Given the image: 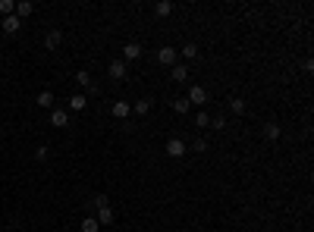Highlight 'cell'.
I'll use <instances>...</instances> for the list:
<instances>
[{"label":"cell","mask_w":314,"mask_h":232,"mask_svg":"<svg viewBox=\"0 0 314 232\" xmlns=\"http://www.w3.org/2000/svg\"><path fill=\"white\" fill-rule=\"evenodd\" d=\"M154 13L160 16V19H164V16H170V13H173V3H170V0H160V3L154 6Z\"/></svg>","instance_id":"19"},{"label":"cell","mask_w":314,"mask_h":232,"mask_svg":"<svg viewBox=\"0 0 314 232\" xmlns=\"http://www.w3.org/2000/svg\"><path fill=\"white\" fill-rule=\"evenodd\" d=\"M35 104H38L41 110H54V91H47V88H44V91H41L38 98H35Z\"/></svg>","instance_id":"11"},{"label":"cell","mask_w":314,"mask_h":232,"mask_svg":"<svg viewBox=\"0 0 314 232\" xmlns=\"http://www.w3.org/2000/svg\"><path fill=\"white\" fill-rule=\"evenodd\" d=\"M192 151H195V154H205V151H208V141H205V138H195Z\"/></svg>","instance_id":"27"},{"label":"cell","mask_w":314,"mask_h":232,"mask_svg":"<svg viewBox=\"0 0 314 232\" xmlns=\"http://www.w3.org/2000/svg\"><path fill=\"white\" fill-rule=\"evenodd\" d=\"M60 41H63V32L60 29H50L47 35H44V50H57V47H60Z\"/></svg>","instance_id":"5"},{"label":"cell","mask_w":314,"mask_h":232,"mask_svg":"<svg viewBox=\"0 0 314 232\" xmlns=\"http://www.w3.org/2000/svg\"><path fill=\"white\" fill-rule=\"evenodd\" d=\"M85 104H88V98H85V94H72V98H70V110H72V113L85 110Z\"/></svg>","instance_id":"16"},{"label":"cell","mask_w":314,"mask_h":232,"mask_svg":"<svg viewBox=\"0 0 314 232\" xmlns=\"http://www.w3.org/2000/svg\"><path fill=\"white\" fill-rule=\"evenodd\" d=\"M185 100L195 104V107H205V104H208V91L201 88V85H192V88H189V98H185Z\"/></svg>","instance_id":"2"},{"label":"cell","mask_w":314,"mask_h":232,"mask_svg":"<svg viewBox=\"0 0 314 232\" xmlns=\"http://www.w3.org/2000/svg\"><path fill=\"white\" fill-rule=\"evenodd\" d=\"M176 60H179V50H176V47H160L157 50V63L160 66H170V69H173Z\"/></svg>","instance_id":"1"},{"label":"cell","mask_w":314,"mask_h":232,"mask_svg":"<svg viewBox=\"0 0 314 232\" xmlns=\"http://www.w3.org/2000/svg\"><path fill=\"white\" fill-rule=\"evenodd\" d=\"M230 110H233L236 116H242L245 113V100L242 98H230Z\"/></svg>","instance_id":"20"},{"label":"cell","mask_w":314,"mask_h":232,"mask_svg":"<svg viewBox=\"0 0 314 232\" xmlns=\"http://www.w3.org/2000/svg\"><path fill=\"white\" fill-rule=\"evenodd\" d=\"M107 204H110V198H107V195H95V198H91V207H95V210L107 207Z\"/></svg>","instance_id":"23"},{"label":"cell","mask_w":314,"mask_h":232,"mask_svg":"<svg viewBox=\"0 0 314 232\" xmlns=\"http://www.w3.org/2000/svg\"><path fill=\"white\" fill-rule=\"evenodd\" d=\"M47 154H50V151H47V148H44V144H41V148H38V151H35V160H47Z\"/></svg>","instance_id":"28"},{"label":"cell","mask_w":314,"mask_h":232,"mask_svg":"<svg viewBox=\"0 0 314 232\" xmlns=\"http://www.w3.org/2000/svg\"><path fill=\"white\" fill-rule=\"evenodd\" d=\"M110 113H113L116 119H126V116L132 113V104H126V100H116V104L110 107Z\"/></svg>","instance_id":"12"},{"label":"cell","mask_w":314,"mask_h":232,"mask_svg":"<svg viewBox=\"0 0 314 232\" xmlns=\"http://www.w3.org/2000/svg\"><path fill=\"white\" fill-rule=\"evenodd\" d=\"M141 57V44L139 41H129V44L123 47V63H129V60H139Z\"/></svg>","instance_id":"7"},{"label":"cell","mask_w":314,"mask_h":232,"mask_svg":"<svg viewBox=\"0 0 314 232\" xmlns=\"http://www.w3.org/2000/svg\"><path fill=\"white\" fill-rule=\"evenodd\" d=\"M195 126H198V129L210 126V116H208V113H195Z\"/></svg>","instance_id":"25"},{"label":"cell","mask_w":314,"mask_h":232,"mask_svg":"<svg viewBox=\"0 0 314 232\" xmlns=\"http://www.w3.org/2000/svg\"><path fill=\"white\" fill-rule=\"evenodd\" d=\"M16 13V0H0V16H13Z\"/></svg>","instance_id":"21"},{"label":"cell","mask_w":314,"mask_h":232,"mask_svg":"<svg viewBox=\"0 0 314 232\" xmlns=\"http://www.w3.org/2000/svg\"><path fill=\"white\" fill-rule=\"evenodd\" d=\"M210 126H214L217 132H220V129H226V116H223V113H217L214 119H210Z\"/></svg>","instance_id":"26"},{"label":"cell","mask_w":314,"mask_h":232,"mask_svg":"<svg viewBox=\"0 0 314 232\" xmlns=\"http://www.w3.org/2000/svg\"><path fill=\"white\" fill-rule=\"evenodd\" d=\"M0 25H3L6 35H16V32L22 29V19H16V13H13V16H3V22H0Z\"/></svg>","instance_id":"8"},{"label":"cell","mask_w":314,"mask_h":232,"mask_svg":"<svg viewBox=\"0 0 314 232\" xmlns=\"http://www.w3.org/2000/svg\"><path fill=\"white\" fill-rule=\"evenodd\" d=\"M151 104H154V100H151V98H141V100H135V104H132V113H139V116H145V113H148V110H151Z\"/></svg>","instance_id":"15"},{"label":"cell","mask_w":314,"mask_h":232,"mask_svg":"<svg viewBox=\"0 0 314 232\" xmlns=\"http://www.w3.org/2000/svg\"><path fill=\"white\" fill-rule=\"evenodd\" d=\"M50 126H57V129L70 126V110H60V107H54V110H50Z\"/></svg>","instance_id":"4"},{"label":"cell","mask_w":314,"mask_h":232,"mask_svg":"<svg viewBox=\"0 0 314 232\" xmlns=\"http://www.w3.org/2000/svg\"><path fill=\"white\" fill-rule=\"evenodd\" d=\"M32 13H35V3H32V0H19V3H16V19H29Z\"/></svg>","instance_id":"9"},{"label":"cell","mask_w":314,"mask_h":232,"mask_svg":"<svg viewBox=\"0 0 314 232\" xmlns=\"http://www.w3.org/2000/svg\"><path fill=\"white\" fill-rule=\"evenodd\" d=\"M279 135H283V129H279L277 123H264V138L267 141H277Z\"/></svg>","instance_id":"14"},{"label":"cell","mask_w":314,"mask_h":232,"mask_svg":"<svg viewBox=\"0 0 314 232\" xmlns=\"http://www.w3.org/2000/svg\"><path fill=\"white\" fill-rule=\"evenodd\" d=\"M173 110H176V113H179V116H185V113H189V110H192V104H189V100H185V98H173Z\"/></svg>","instance_id":"17"},{"label":"cell","mask_w":314,"mask_h":232,"mask_svg":"<svg viewBox=\"0 0 314 232\" xmlns=\"http://www.w3.org/2000/svg\"><path fill=\"white\" fill-rule=\"evenodd\" d=\"M185 79H189V66L176 63V66H173V82H185Z\"/></svg>","instance_id":"18"},{"label":"cell","mask_w":314,"mask_h":232,"mask_svg":"<svg viewBox=\"0 0 314 232\" xmlns=\"http://www.w3.org/2000/svg\"><path fill=\"white\" fill-rule=\"evenodd\" d=\"M98 229H101V226H98L95 217H85V220H82V232H98Z\"/></svg>","instance_id":"22"},{"label":"cell","mask_w":314,"mask_h":232,"mask_svg":"<svg viewBox=\"0 0 314 232\" xmlns=\"http://www.w3.org/2000/svg\"><path fill=\"white\" fill-rule=\"evenodd\" d=\"M0 232H3V229H0Z\"/></svg>","instance_id":"29"},{"label":"cell","mask_w":314,"mask_h":232,"mask_svg":"<svg viewBox=\"0 0 314 232\" xmlns=\"http://www.w3.org/2000/svg\"><path fill=\"white\" fill-rule=\"evenodd\" d=\"M95 220H98V226H110V223L116 220V213H113V207L107 204V207H101V210H98V217H95Z\"/></svg>","instance_id":"10"},{"label":"cell","mask_w":314,"mask_h":232,"mask_svg":"<svg viewBox=\"0 0 314 232\" xmlns=\"http://www.w3.org/2000/svg\"><path fill=\"white\" fill-rule=\"evenodd\" d=\"M167 154H170L173 160H176V157H182V154H185V144H182L179 138H170V141H167Z\"/></svg>","instance_id":"13"},{"label":"cell","mask_w":314,"mask_h":232,"mask_svg":"<svg viewBox=\"0 0 314 232\" xmlns=\"http://www.w3.org/2000/svg\"><path fill=\"white\" fill-rule=\"evenodd\" d=\"M179 54H182L185 60H195V57H198V47H195V44H192V41H189V44H185V47L179 50Z\"/></svg>","instance_id":"24"},{"label":"cell","mask_w":314,"mask_h":232,"mask_svg":"<svg viewBox=\"0 0 314 232\" xmlns=\"http://www.w3.org/2000/svg\"><path fill=\"white\" fill-rule=\"evenodd\" d=\"M107 72H110V79H116V82H123L126 75H129V69H126V63H123V60H110Z\"/></svg>","instance_id":"3"},{"label":"cell","mask_w":314,"mask_h":232,"mask_svg":"<svg viewBox=\"0 0 314 232\" xmlns=\"http://www.w3.org/2000/svg\"><path fill=\"white\" fill-rule=\"evenodd\" d=\"M75 82H79V85H82V88L88 91V94H98V85H95V79H91V75L85 72V69H82V72H75Z\"/></svg>","instance_id":"6"}]
</instances>
